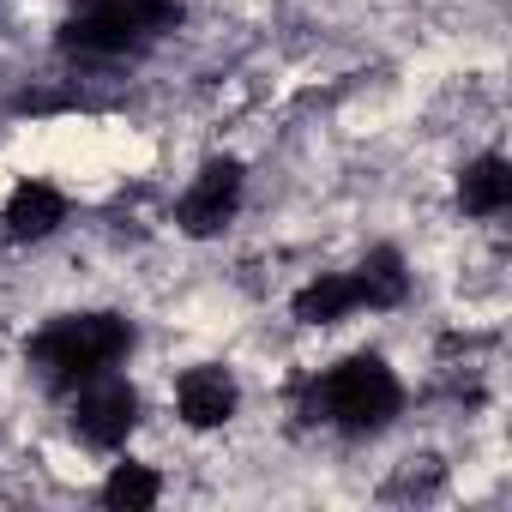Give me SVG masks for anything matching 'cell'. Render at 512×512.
<instances>
[{
	"mask_svg": "<svg viewBox=\"0 0 512 512\" xmlns=\"http://www.w3.org/2000/svg\"><path fill=\"white\" fill-rule=\"evenodd\" d=\"M127 344H133L127 320H115V314H79V320H55L31 344V362L43 368L49 386H73V380H91L109 362H121Z\"/></svg>",
	"mask_w": 512,
	"mask_h": 512,
	"instance_id": "cell-1",
	"label": "cell"
},
{
	"mask_svg": "<svg viewBox=\"0 0 512 512\" xmlns=\"http://www.w3.org/2000/svg\"><path fill=\"white\" fill-rule=\"evenodd\" d=\"M398 398L404 392H398V380L380 356H350L314 386V416H326L350 434H374L398 416Z\"/></svg>",
	"mask_w": 512,
	"mask_h": 512,
	"instance_id": "cell-2",
	"label": "cell"
},
{
	"mask_svg": "<svg viewBox=\"0 0 512 512\" xmlns=\"http://www.w3.org/2000/svg\"><path fill=\"white\" fill-rule=\"evenodd\" d=\"M181 25V0H97V7H85L79 19H67L61 43L73 55H127L139 49L145 37L157 31H175Z\"/></svg>",
	"mask_w": 512,
	"mask_h": 512,
	"instance_id": "cell-3",
	"label": "cell"
},
{
	"mask_svg": "<svg viewBox=\"0 0 512 512\" xmlns=\"http://www.w3.org/2000/svg\"><path fill=\"white\" fill-rule=\"evenodd\" d=\"M235 205H241V163L217 157V163L199 169V181L187 187V199H181L175 217H181L187 235H217V229L235 217Z\"/></svg>",
	"mask_w": 512,
	"mask_h": 512,
	"instance_id": "cell-4",
	"label": "cell"
},
{
	"mask_svg": "<svg viewBox=\"0 0 512 512\" xmlns=\"http://www.w3.org/2000/svg\"><path fill=\"white\" fill-rule=\"evenodd\" d=\"M139 422V398L127 380H91L73 404V428L91 440V446H121Z\"/></svg>",
	"mask_w": 512,
	"mask_h": 512,
	"instance_id": "cell-5",
	"label": "cell"
},
{
	"mask_svg": "<svg viewBox=\"0 0 512 512\" xmlns=\"http://www.w3.org/2000/svg\"><path fill=\"white\" fill-rule=\"evenodd\" d=\"M181 416H187L193 428L229 422V416H235V380H229L223 368H193V374L181 380Z\"/></svg>",
	"mask_w": 512,
	"mask_h": 512,
	"instance_id": "cell-6",
	"label": "cell"
},
{
	"mask_svg": "<svg viewBox=\"0 0 512 512\" xmlns=\"http://www.w3.org/2000/svg\"><path fill=\"white\" fill-rule=\"evenodd\" d=\"M61 193L55 187H43V181H25L19 193H13V205H7V229L19 235V241H37V235H49L55 223H61Z\"/></svg>",
	"mask_w": 512,
	"mask_h": 512,
	"instance_id": "cell-7",
	"label": "cell"
},
{
	"mask_svg": "<svg viewBox=\"0 0 512 512\" xmlns=\"http://www.w3.org/2000/svg\"><path fill=\"white\" fill-rule=\"evenodd\" d=\"M458 199H464V211H476V217L506 211V199H512L506 163H500V157H476V163L464 169V181H458Z\"/></svg>",
	"mask_w": 512,
	"mask_h": 512,
	"instance_id": "cell-8",
	"label": "cell"
},
{
	"mask_svg": "<svg viewBox=\"0 0 512 512\" xmlns=\"http://www.w3.org/2000/svg\"><path fill=\"white\" fill-rule=\"evenodd\" d=\"M350 278H356V296H362L368 308H398V302H404V260H398L392 247L368 253Z\"/></svg>",
	"mask_w": 512,
	"mask_h": 512,
	"instance_id": "cell-9",
	"label": "cell"
},
{
	"mask_svg": "<svg viewBox=\"0 0 512 512\" xmlns=\"http://www.w3.org/2000/svg\"><path fill=\"white\" fill-rule=\"evenodd\" d=\"M350 308H362L356 278H320V284H308V290L296 296V320H308V326H332V320H344Z\"/></svg>",
	"mask_w": 512,
	"mask_h": 512,
	"instance_id": "cell-10",
	"label": "cell"
},
{
	"mask_svg": "<svg viewBox=\"0 0 512 512\" xmlns=\"http://www.w3.org/2000/svg\"><path fill=\"white\" fill-rule=\"evenodd\" d=\"M157 494H163V482H157L145 464H121V470L103 482V500L121 506V512H145V506H157Z\"/></svg>",
	"mask_w": 512,
	"mask_h": 512,
	"instance_id": "cell-11",
	"label": "cell"
}]
</instances>
